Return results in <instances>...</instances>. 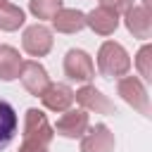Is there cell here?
<instances>
[{
	"mask_svg": "<svg viewBox=\"0 0 152 152\" xmlns=\"http://www.w3.org/2000/svg\"><path fill=\"white\" fill-rule=\"evenodd\" d=\"M88 126H90V116L86 109H66V112H62V116L57 119V124L52 128L57 135L76 140V138H83Z\"/></svg>",
	"mask_w": 152,
	"mask_h": 152,
	"instance_id": "8992f818",
	"label": "cell"
},
{
	"mask_svg": "<svg viewBox=\"0 0 152 152\" xmlns=\"http://www.w3.org/2000/svg\"><path fill=\"white\" fill-rule=\"evenodd\" d=\"M17 152H48V147H45V145H36V142H26V140H24V142L19 145Z\"/></svg>",
	"mask_w": 152,
	"mask_h": 152,
	"instance_id": "ffe728a7",
	"label": "cell"
},
{
	"mask_svg": "<svg viewBox=\"0 0 152 152\" xmlns=\"http://www.w3.org/2000/svg\"><path fill=\"white\" fill-rule=\"evenodd\" d=\"M17 126H19V119L14 107L0 97V150H5L12 142V138L17 135Z\"/></svg>",
	"mask_w": 152,
	"mask_h": 152,
	"instance_id": "9a60e30c",
	"label": "cell"
},
{
	"mask_svg": "<svg viewBox=\"0 0 152 152\" xmlns=\"http://www.w3.org/2000/svg\"><path fill=\"white\" fill-rule=\"evenodd\" d=\"M24 21H26V17L19 5H12V2L0 5V31H19L24 26Z\"/></svg>",
	"mask_w": 152,
	"mask_h": 152,
	"instance_id": "2e32d148",
	"label": "cell"
},
{
	"mask_svg": "<svg viewBox=\"0 0 152 152\" xmlns=\"http://www.w3.org/2000/svg\"><path fill=\"white\" fill-rule=\"evenodd\" d=\"M86 26L97 36H112L119 28V14L102 7V5H97L95 10H90L86 14Z\"/></svg>",
	"mask_w": 152,
	"mask_h": 152,
	"instance_id": "7c38bea8",
	"label": "cell"
},
{
	"mask_svg": "<svg viewBox=\"0 0 152 152\" xmlns=\"http://www.w3.org/2000/svg\"><path fill=\"white\" fill-rule=\"evenodd\" d=\"M135 69L140 74V81H152V45L145 43L135 55Z\"/></svg>",
	"mask_w": 152,
	"mask_h": 152,
	"instance_id": "ac0fdd59",
	"label": "cell"
},
{
	"mask_svg": "<svg viewBox=\"0 0 152 152\" xmlns=\"http://www.w3.org/2000/svg\"><path fill=\"white\" fill-rule=\"evenodd\" d=\"M100 5L107 7V10H112V12H116L121 17V14H126L133 7V0H100Z\"/></svg>",
	"mask_w": 152,
	"mask_h": 152,
	"instance_id": "d6986e66",
	"label": "cell"
},
{
	"mask_svg": "<svg viewBox=\"0 0 152 152\" xmlns=\"http://www.w3.org/2000/svg\"><path fill=\"white\" fill-rule=\"evenodd\" d=\"M114 145L116 140L107 124L88 126V131L81 138V152H114Z\"/></svg>",
	"mask_w": 152,
	"mask_h": 152,
	"instance_id": "ba28073f",
	"label": "cell"
},
{
	"mask_svg": "<svg viewBox=\"0 0 152 152\" xmlns=\"http://www.w3.org/2000/svg\"><path fill=\"white\" fill-rule=\"evenodd\" d=\"M97 71L107 78H121L131 71V55L116 40H104L97 50Z\"/></svg>",
	"mask_w": 152,
	"mask_h": 152,
	"instance_id": "6da1fadb",
	"label": "cell"
},
{
	"mask_svg": "<svg viewBox=\"0 0 152 152\" xmlns=\"http://www.w3.org/2000/svg\"><path fill=\"white\" fill-rule=\"evenodd\" d=\"M124 21H126V28L133 38L147 40L152 36V10H147L142 5H133L124 14Z\"/></svg>",
	"mask_w": 152,
	"mask_h": 152,
	"instance_id": "8fae6325",
	"label": "cell"
},
{
	"mask_svg": "<svg viewBox=\"0 0 152 152\" xmlns=\"http://www.w3.org/2000/svg\"><path fill=\"white\" fill-rule=\"evenodd\" d=\"M64 74H66L71 81H81V83L93 81V78H95L93 57H90L86 50H78V48L66 50V55H64Z\"/></svg>",
	"mask_w": 152,
	"mask_h": 152,
	"instance_id": "5b68a950",
	"label": "cell"
},
{
	"mask_svg": "<svg viewBox=\"0 0 152 152\" xmlns=\"http://www.w3.org/2000/svg\"><path fill=\"white\" fill-rule=\"evenodd\" d=\"M116 93L126 104L138 109L142 116H150V95H147L145 83L138 76H121L116 83Z\"/></svg>",
	"mask_w": 152,
	"mask_h": 152,
	"instance_id": "3957f363",
	"label": "cell"
},
{
	"mask_svg": "<svg viewBox=\"0 0 152 152\" xmlns=\"http://www.w3.org/2000/svg\"><path fill=\"white\" fill-rule=\"evenodd\" d=\"M52 28L57 33H78L86 28V14L81 10H74V7H62L55 17H52Z\"/></svg>",
	"mask_w": 152,
	"mask_h": 152,
	"instance_id": "4fadbf2b",
	"label": "cell"
},
{
	"mask_svg": "<svg viewBox=\"0 0 152 152\" xmlns=\"http://www.w3.org/2000/svg\"><path fill=\"white\" fill-rule=\"evenodd\" d=\"M74 100H76V102L81 104V109H86V112H95V114H116L114 102H112L102 90H97V88L90 86V83L81 86V88L74 93Z\"/></svg>",
	"mask_w": 152,
	"mask_h": 152,
	"instance_id": "52a82bcc",
	"label": "cell"
},
{
	"mask_svg": "<svg viewBox=\"0 0 152 152\" xmlns=\"http://www.w3.org/2000/svg\"><path fill=\"white\" fill-rule=\"evenodd\" d=\"M21 55L12 45H0V81H14L21 71Z\"/></svg>",
	"mask_w": 152,
	"mask_h": 152,
	"instance_id": "5bb4252c",
	"label": "cell"
},
{
	"mask_svg": "<svg viewBox=\"0 0 152 152\" xmlns=\"http://www.w3.org/2000/svg\"><path fill=\"white\" fill-rule=\"evenodd\" d=\"M19 78H21V86L26 88V93L40 97L43 90L50 86V76H48V69L36 62V59H28L21 64V71H19Z\"/></svg>",
	"mask_w": 152,
	"mask_h": 152,
	"instance_id": "9c48e42d",
	"label": "cell"
},
{
	"mask_svg": "<svg viewBox=\"0 0 152 152\" xmlns=\"http://www.w3.org/2000/svg\"><path fill=\"white\" fill-rule=\"evenodd\" d=\"M52 31L45 26V24H31L24 28V36H21V48L26 55L31 57H45L50 50H52Z\"/></svg>",
	"mask_w": 152,
	"mask_h": 152,
	"instance_id": "277c9868",
	"label": "cell"
},
{
	"mask_svg": "<svg viewBox=\"0 0 152 152\" xmlns=\"http://www.w3.org/2000/svg\"><path fill=\"white\" fill-rule=\"evenodd\" d=\"M55 138V128L50 126L45 112L28 107L24 114V140L26 142H36V145H50Z\"/></svg>",
	"mask_w": 152,
	"mask_h": 152,
	"instance_id": "7a4b0ae2",
	"label": "cell"
},
{
	"mask_svg": "<svg viewBox=\"0 0 152 152\" xmlns=\"http://www.w3.org/2000/svg\"><path fill=\"white\" fill-rule=\"evenodd\" d=\"M64 7V0H28V12L36 19H50Z\"/></svg>",
	"mask_w": 152,
	"mask_h": 152,
	"instance_id": "e0dca14e",
	"label": "cell"
},
{
	"mask_svg": "<svg viewBox=\"0 0 152 152\" xmlns=\"http://www.w3.org/2000/svg\"><path fill=\"white\" fill-rule=\"evenodd\" d=\"M40 102H43L45 109L62 114V112L71 109V104H74V90H71L66 83H52V81H50V86H48V88L43 90V95H40Z\"/></svg>",
	"mask_w": 152,
	"mask_h": 152,
	"instance_id": "30bf717a",
	"label": "cell"
},
{
	"mask_svg": "<svg viewBox=\"0 0 152 152\" xmlns=\"http://www.w3.org/2000/svg\"><path fill=\"white\" fill-rule=\"evenodd\" d=\"M5 2H7V0H0V5H5Z\"/></svg>",
	"mask_w": 152,
	"mask_h": 152,
	"instance_id": "44dd1931",
	"label": "cell"
}]
</instances>
